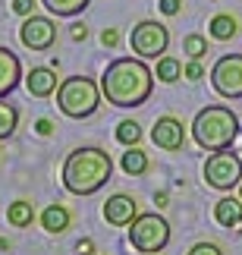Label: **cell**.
I'll return each instance as SVG.
<instances>
[{
	"label": "cell",
	"mask_w": 242,
	"mask_h": 255,
	"mask_svg": "<svg viewBox=\"0 0 242 255\" xmlns=\"http://www.w3.org/2000/svg\"><path fill=\"white\" fill-rule=\"evenodd\" d=\"M113 173V161L104 148H76L63 164V186L73 195H94Z\"/></svg>",
	"instance_id": "7a4b0ae2"
},
{
	"label": "cell",
	"mask_w": 242,
	"mask_h": 255,
	"mask_svg": "<svg viewBox=\"0 0 242 255\" xmlns=\"http://www.w3.org/2000/svg\"><path fill=\"white\" fill-rule=\"evenodd\" d=\"M236 135H239V120L224 104H211L205 111H198L195 120H192V139H195V145L205 148V151L230 148Z\"/></svg>",
	"instance_id": "3957f363"
},
{
	"label": "cell",
	"mask_w": 242,
	"mask_h": 255,
	"mask_svg": "<svg viewBox=\"0 0 242 255\" xmlns=\"http://www.w3.org/2000/svg\"><path fill=\"white\" fill-rule=\"evenodd\" d=\"M25 88H28V95H35V98H47L51 92H57V73L47 70V66H35V70L25 76Z\"/></svg>",
	"instance_id": "5bb4252c"
},
{
	"label": "cell",
	"mask_w": 242,
	"mask_h": 255,
	"mask_svg": "<svg viewBox=\"0 0 242 255\" xmlns=\"http://www.w3.org/2000/svg\"><path fill=\"white\" fill-rule=\"evenodd\" d=\"M41 3L47 6V13H54V16H79L91 0H41Z\"/></svg>",
	"instance_id": "d6986e66"
},
{
	"label": "cell",
	"mask_w": 242,
	"mask_h": 255,
	"mask_svg": "<svg viewBox=\"0 0 242 255\" xmlns=\"http://www.w3.org/2000/svg\"><path fill=\"white\" fill-rule=\"evenodd\" d=\"M154 73L135 57L113 60L101 76V92L113 107H139L151 98Z\"/></svg>",
	"instance_id": "6da1fadb"
},
{
	"label": "cell",
	"mask_w": 242,
	"mask_h": 255,
	"mask_svg": "<svg viewBox=\"0 0 242 255\" xmlns=\"http://www.w3.org/2000/svg\"><path fill=\"white\" fill-rule=\"evenodd\" d=\"M16 126H19V111L0 98V139H9L16 132Z\"/></svg>",
	"instance_id": "ffe728a7"
},
{
	"label": "cell",
	"mask_w": 242,
	"mask_h": 255,
	"mask_svg": "<svg viewBox=\"0 0 242 255\" xmlns=\"http://www.w3.org/2000/svg\"><path fill=\"white\" fill-rule=\"evenodd\" d=\"M13 9L19 16H32L35 13V0H13Z\"/></svg>",
	"instance_id": "d4e9b609"
},
{
	"label": "cell",
	"mask_w": 242,
	"mask_h": 255,
	"mask_svg": "<svg viewBox=\"0 0 242 255\" xmlns=\"http://www.w3.org/2000/svg\"><path fill=\"white\" fill-rule=\"evenodd\" d=\"M41 227L47 233H63L70 227V208H63V205H47L41 211Z\"/></svg>",
	"instance_id": "9a60e30c"
},
{
	"label": "cell",
	"mask_w": 242,
	"mask_h": 255,
	"mask_svg": "<svg viewBox=\"0 0 242 255\" xmlns=\"http://www.w3.org/2000/svg\"><path fill=\"white\" fill-rule=\"evenodd\" d=\"M101 95L104 92L94 79H88V76H70V79L60 82V88H57V104H60V111L66 117L85 120V117H91L98 111Z\"/></svg>",
	"instance_id": "277c9868"
},
{
	"label": "cell",
	"mask_w": 242,
	"mask_h": 255,
	"mask_svg": "<svg viewBox=\"0 0 242 255\" xmlns=\"http://www.w3.org/2000/svg\"><path fill=\"white\" fill-rule=\"evenodd\" d=\"M139 139H142V126L135 123V120H123V123L117 126V142H123L126 148L139 145Z\"/></svg>",
	"instance_id": "7402d4cb"
},
{
	"label": "cell",
	"mask_w": 242,
	"mask_h": 255,
	"mask_svg": "<svg viewBox=\"0 0 242 255\" xmlns=\"http://www.w3.org/2000/svg\"><path fill=\"white\" fill-rule=\"evenodd\" d=\"M120 167H123V173H126V176H142L145 170H148V154H145L142 148H135V145H132L129 151H123Z\"/></svg>",
	"instance_id": "ac0fdd59"
},
{
	"label": "cell",
	"mask_w": 242,
	"mask_h": 255,
	"mask_svg": "<svg viewBox=\"0 0 242 255\" xmlns=\"http://www.w3.org/2000/svg\"><path fill=\"white\" fill-rule=\"evenodd\" d=\"M211 85L220 98H242V54H224L211 70Z\"/></svg>",
	"instance_id": "ba28073f"
},
{
	"label": "cell",
	"mask_w": 242,
	"mask_h": 255,
	"mask_svg": "<svg viewBox=\"0 0 242 255\" xmlns=\"http://www.w3.org/2000/svg\"><path fill=\"white\" fill-rule=\"evenodd\" d=\"M151 142L163 151H179L186 145V129H182V123L176 117H161L151 129Z\"/></svg>",
	"instance_id": "30bf717a"
},
{
	"label": "cell",
	"mask_w": 242,
	"mask_h": 255,
	"mask_svg": "<svg viewBox=\"0 0 242 255\" xmlns=\"http://www.w3.org/2000/svg\"><path fill=\"white\" fill-rule=\"evenodd\" d=\"M35 129H38V135H51V132H54V123L47 120V117H41V120L35 123Z\"/></svg>",
	"instance_id": "f1b7e54d"
},
{
	"label": "cell",
	"mask_w": 242,
	"mask_h": 255,
	"mask_svg": "<svg viewBox=\"0 0 242 255\" xmlns=\"http://www.w3.org/2000/svg\"><path fill=\"white\" fill-rule=\"evenodd\" d=\"M205 183L211 189H220V192H230L242 183V158L230 148H220L214 151L211 158L205 161Z\"/></svg>",
	"instance_id": "8992f818"
},
{
	"label": "cell",
	"mask_w": 242,
	"mask_h": 255,
	"mask_svg": "<svg viewBox=\"0 0 242 255\" xmlns=\"http://www.w3.org/2000/svg\"><path fill=\"white\" fill-rule=\"evenodd\" d=\"M22 82V63L9 47H0V98H6Z\"/></svg>",
	"instance_id": "7c38bea8"
},
{
	"label": "cell",
	"mask_w": 242,
	"mask_h": 255,
	"mask_svg": "<svg viewBox=\"0 0 242 255\" xmlns=\"http://www.w3.org/2000/svg\"><path fill=\"white\" fill-rule=\"evenodd\" d=\"M239 199H242V183H239Z\"/></svg>",
	"instance_id": "1f68e13d"
},
{
	"label": "cell",
	"mask_w": 242,
	"mask_h": 255,
	"mask_svg": "<svg viewBox=\"0 0 242 255\" xmlns=\"http://www.w3.org/2000/svg\"><path fill=\"white\" fill-rule=\"evenodd\" d=\"M73 38H76V41H85V38H88V28H85V25H76L73 28Z\"/></svg>",
	"instance_id": "f546056e"
},
{
	"label": "cell",
	"mask_w": 242,
	"mask_h": 255,
	"mask_svg": "<svg viewBox=\"0 0 242 255\" xmlns=\"http://www.w3.org/2000/svg\"><path fill=\"white\" fill-rule=\"evenodd\" d=\"M6 221L13 224V227H28V224L35 221V205L28 202V199H16V202H9V208H6Z\"/></svg>",
	"instance_id": "e0dca14e"
},
{
	"label": "cell",
	"mask_w": 242,
	"mask_h": 255,
	"mask_svg": "<svg viewBox=\"0 0 242 255\" xmlns=\"http://www.w3.org/2000/svg\"><path fill=\"white\" fill-rule=\"evenodd\" d=\"M19 41L25 47H32V51H47V47H54L57 41V25L51 22L47 16H25L22 28H19Z\"/></svg>",
	"instance_id": "9c48e42d"
},
{
	"label": "cell",
	"mask_w": 242,
	"mask_h": 255,
	"mask_svg": "<svg viewBox=\"0 0 242 255\" xmlns=\"http://www.w3.org/2000/svg\"><path fill=\"white\" fill-rule=\"evenodd\" d=\"M236 32H239V22H236V16H230V13H220L208 22V35L214 38V41H230Z\"/></svg>",
	"instance_id": "2e32d148"
},
{
	"label": "cell",
	"mask_w": 242,
	"mask_h": 255,
	"mask_svg": "<svg viewBox=\"0 0 242 255\" xmlns=\"http://www.w3.org/2000/svg\"><path fill=\"white\" fill-rule=\"evenodd\" d=\"M129 44L142 60H161L167 44H170V32H167V25L154 22V19H145V22H139L132 28Z\"/></svg>",
	"instance_id": "52a82bcc"
},
{
	"label": "cell",
	"mask_w": 242,
	"mask_h": 255,
	"mask_svg": "<svg viewBox=\"0 0 242 255\" xmlns=\"http://www.w3.org/2000/svg\"><path fill=\"white\" fill-rule=\"evenodd\" d=\"M201 76H205V70H201V63H198V60H192V63L186 66V79H189V82H198Z\"/></svg>",
	"instance_id": "4316f807"
},
{
	"label": "cell",
	"mask_w": 242,
	"mask_h": 255,
	"mask_svg": "<svg viewBox=\"0 0 242 255\" xmlns=\"http://www.w3.org/2000/svg\"><path fill=\"white\" fill-rule=\"evenodd\" d=\"M179 6H182V0H161V13L163 16H176Z\"/></svg>",
	"instance_id": "83f0119b"
},
{
	"label": "cell",
	"mask_w": 242,
	"mask_h": 255,
	"mask_svg": "<svg viewBox=\"0 0 242 255\" xmlns=\"http://www.w3.org/2000/svg\"><path fill=\"white\" fill-rule=\"evenodd\" d=\"M117 41H120V32H117V28H104V32H101V44L104 47H117Z\"/></svg>",
	"instance_id": "484cf974"
},
{
	"label": "cell",
	"mask_w": 242,
	"mask_h": 255,
	"mask_svg": "<svg viewBox=\"0 0 242 255\" xmlns=\"http://www.w3.org/2000/svg\"><path fill=\"white\" fill-rule=\"evenodd\" d=\"M76 252H79V255H91V240H82L79 246H76Z\"/></svg>",
	"instance_id": "4dcf8cb0"
},
{
	"label": "cell",
	"mask_w": 242,
	"mask_h": 255,
	"mask_svg": "<svg viewBox=\"0 0 242 255\" xmlns=\"http://www.w3.org/2000/svg\"><path fill=\"white\" fill-rule=\"evenodd\" d=\"M139 218V211H135V199L126 192H117L110 195L107 202H104V221L113 224V227H126V224H132Z\"/></svg>",
	"instance_id": "8fae6325"
},
{
	"label": "cell",
	"mask_w": 242,
	"mask_h": 255,
	"mask_svg": "<svg viewBox=\"0 0 242 255\" xmlns=\"http://www.w3.org/2000/svg\"><path fill=\"white\" fill-rule=\"evenodd\" d=\"M182 51H186L189 60H201V57L208 54V38H205V35H186Z\"/></svg>",
	"instance_id": "603a6c76"
},
{
	"label": "cell",
	"mask_w": 242,
	"mask_h": 255,
	"mask_svg": "<svg viewBox=\"0 0 242 255\" xmlns=\"http://www.w3.org/2000/svg\"><path fill=\"white\" fill-rule=\"evenodd\" d=\"M154 76H158L161 82L170 85V82H176L179 76H182V63L173 60V57H161V60H158V73H154Z\"/></svg>",
	"instance_id": "44dd1931"
},
{
	"label": "cell",
	"mask_w": 242,
	"mask_h": 255,
	"mask_svg": "<svg viewBox=\"0 0 242 255\" xmlns=\"http://www.w3.org/2000/svg\"><path fill=\"white\" fill-rule=\"evenodd\" d=\"M129 243H132L135 252L158 255L170 243V224L161 214H139L129 227Z\"/></svg>",
	"instance_id": "5b68a950"
},
{
	"label": "cell",
	"mask_w": 242,
	"mask_h": 255,
	"mask_svg": "<svg viewBox=\"0 0 242 255\" xmlns=\"http://www.w3.org/2000/svg\"><path fill=\"white\" fill-rule=\"evenodd\" d=\"M214 221L220 227H230V230L242 227V199L239 195H224V199L214 205Z\"/></svg>",
	"instance_id": "4fadbf2b"
},
{
	"label": "cell",
	"mask_w": 242,
	"mask_h": 255,
	"mask_svg": "<svg viewBox=\"0 0 242 255\" xmlns=\"http://www.w3.org/2000/svg\"><path fill=\"white\" fill-rule=\"evenodd\" d=\"M189 255H224V252H220V246H214V243H195V246L189 249Z\"/></svg>",
	"instance_id": "cb8c5ba5"
}]
</instances>
